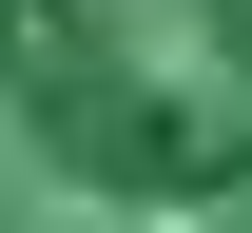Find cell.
Returning <instances> with one entry per match:
<instances>
[{"label": "cell", "instance_id": "cell-1", "mask_svg": "<svg viewBox=\"0 0 252 233\" xmlns=\"http://www.w3.org/2000/svg\"><path fill=\"white\" fill-rule=\"evenodd\" d=\"M0 233H252V0H0Z\"/></svg>", "mask_w": 252, "mask_h": 233}]
</instances>
